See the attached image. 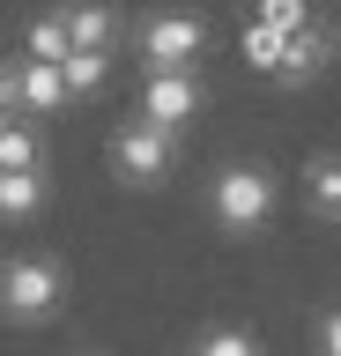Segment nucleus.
Returning <instances> with one entry per match:
<instances>
[{"mask_svg":"<svg viewBox=\"0 0 341 356\" xmlns=\"http://www.w3.org/2000/svg\"><path fill=\"white\" fill-rule=\"evenodd\" d=\"M252 22H267V30L297 38V30L312 22V0H252Z\"/></svg>","mask_w":341,"mask_h":356,"instance_id":"16","label":"nucleus"},{"mask_svg":"<svg viewBox=\"0 0 341 356\" xmlns=\"http://www.w3.org/2000/svg\"><path fill=\"white\" fill-rule=\"evenodd\" d=\"M74 356H97V349H74Z\"/></svg>","mask_w":341,"mask_h":356,"instance_id":"19","label":"nucleus"},{"mask_svg":"<svg viewBox=\"0 0 341 356\" xmlns=\"http://www.w3.org/2000/svg\"><path fill=\"white\" fill-rule=\"evenodd\" d=\"M134 52H141V74H156V67H201L208 60V22L193 8H156V15L134 22Z\"/></svg>","mask_w":341,"mask_h":356,"instance_id":"4","label":"nucleus"},{"mask_svg":"<svg viewBox=\"0 0 341 356\" xmlns=\"http://www.w3.org/2000/svg\"><path fill=\"white\" fill-rule=\"evenodd\" d=\"M238 44H245V67H252V74H267V82L282 74V52H290V38H282V30L245 22V38H238Z\"/></svg>","mask_w":341,"mask_h":356,"instance_id":"15","label":"nucleus"},{"mask_svg":"<svg viewBox=\"0 0 341 356\" xmlns=\"http://www.w3.org/2000/svg\"><path fill=\"white\" fill-rule=\"evenodd\" d=\"M274 200H282V186H274L267 163H223L208 178V216L223 238H260L274 222Z\"/></svg>","mask_w":341,"mask_h":356,"instance_id":"1","label":"nucleus"},{"mask_svg":"<svg viewBox=\"0 0 341 356\" xmlns=\"http://www.w3.org/2000/svg\"><path fill=\"white\" fill-rule=\"evenodd\" d=\"M60 74H67V97H74V104H90V97H104V82H112V52H67Z\"/></svg>","mask_w":341,"mask_h":356,"instance_id":"14","label":"nucleus"},{"mask_svg":"<svg viewBox=\"0 0 341 356\" xmlns=\"http://www.w3.org/2000/svg\"><path fill=\"white\" fill-rule=\"evenodd\" d=\"M319 356H341V305L319 319Z\"/></svg>","mask_w":341,"mask_h":356,"instance_id":"17","label":"nucleus"},{"mask_svg":"<svg viewBox=\"0 0 341 356\" xmlns=\"http://www.w3.org/2000/svg\"><path fill=\"white\" fill-rule=\"evenodd\" d=\"M326 60H334V30L312 15V22L290 38V52H282V74H274V82H282V89H312L319 74H326Z\"/></svg>","mask_w":341,"mask_h":356,"instance_id":"6","label":"nucleus"},{"mask_svg":"<svg viewBox=\"0 0 341 356\" xmlns=\"http://www.w3.org/2000/svg\"><path fill=\"white\" fill-rule=\"evenodd\" d=\"M185 356H267V341L252 327H238V319H215V327H201L193 334V349Z\"/></svg>","mask_w":341,"mask_h":356,"instance_id":"12","label":"nucleus"},{"mask_svg":"<svg viewBox=\"0 0 341 356\" xmlns=\"http://www.w3.org/2000/svg\"><path fill=\"white\" fill-rule=\"evenodd\" d=\"M52 156H45V134L30 127L23 111L15 119H0V171H45Z\"/></svg>","mask_w":341,"mask_h":356,"instance_id":"11","label":"nucleus"},{"mask_svg":"<svg viewBox=\"0 0 341 356\" xmlns=\"http://www.w3.org/2000/svg\"><path fill=\"white\" fill-rule=\"evenodd\" d=\"M104 163H112L119 186H134V193H156L163 178L178 171V134L134 111V119H119V127H112V141H104Z\"/></svg>","mask_w":341,"mask_h":356,"instance_id":"3","label":"nucleus"},{"mask_svg":"<svg viewBox=\"0 0 341 356\" xmlns=\"http://www.w3.org/2000/svg\"><path fill=\"white\" fill-rule=\"evenodd\" d=\"M23 111V97H15V67H0V119H15Z\"/></svg>","mask_w":341,"mask_h":356,"instance_id":"18","label":"nucleus"},{"mask_svg":"<svg viewBox=\"0 0 341 356\" xmlns=\"http://www.w3.org/2000/svg\"><path fill=\"white\" fill-rule=\"evenodd\" d=\"M67 30H74V52H112L126 38V22H119L112 0H67Z\"/></svg>","mask_w":341,"mask_h":356,"instance_id":"9","label":"nucleus"},{"mask_svg":"<svg viewBox=\"0 0 341 356\" xmlns=\"http://www.w3.org/2000/svg\"><path fill=\"white\" fill-rule=\"evenodd\" d=\"M201 104H208V89H201V74L193 67H156V74H141V119H156V127H171V134H185L193 119H201Z\"/></svg>","mask_w":341,"mask_h":356,"instance_id":"5","label":"nucleus"},{"mask_svg":"<svg viewBox=\"0 0 341 356\" xmlns=\"http://www.w3.org/2000/svg\"><path fill=\"white\" fill-rule=\"evenodd\" d=\"M67 305V267L52 252H8L0 260V319L8 327H45Z\"/></svg>","mask_w":341,"mask_h":356,"instance_id":"2","label":"nucleus"},{"mask_svg":"<svg viewBox=\"0 0 341 356\" xmlns=\"http://www.w3.org/2000/svg\"><path fill=\"white\" fill-rule=\"evenodd\" d=\"M45 171H0V222H30V216H45Z\"/></svg>","mask_w":341,"mask_h":356,"instance_id":"10","label":"nucleus"},{"mask_svg":"<svg viewBox=\"0 0 341 356\" xmlns=\"http://www.w3.org/2000/svg\"><path fill=\"white\" fill-rule=\"evenodd\" d=\"M74 52V30H67V8H52V15H38L30 22V38H23V60H67Z\"/></svg>","mask_w":341,"mask_h":356,"instance_id":"13","label":"nucleus"},{"mask_svg":"<svg viewBox=\"0 0 341 356\" xmlns=\"http://www.w3.org/2000/svg\"><path fill=\"white\" fill-rule=\"evenodd\" d=\"M304 216L312 222H341V149H319V156H304Z\"/></svg>","mask_w":341,"mask_h":356,"instance_id":"8","label":"nucleus"},{"mask_svg":"<svg viewBox=\"0 0 341 356\" xmlns=\"http://www.w3.org/2000/svg\"><path fill=\"white\" fill-rule=\"evenodd\" d=\"M15 97H23V119H52V111H67V74L52 60H15Z\"/></svg>","mask_w":341,"mask_h":356,"instance_id":"7","label":"nucleus"}]
</instances>
